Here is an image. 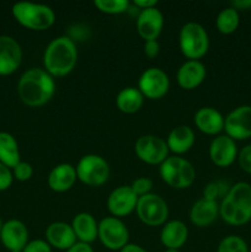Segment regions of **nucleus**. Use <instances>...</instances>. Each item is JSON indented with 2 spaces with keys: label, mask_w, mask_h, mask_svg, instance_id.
Segmentation results:
<instances>
[{
  "label": "nucleus",
  "mask_w": 251,
  "mask_h": 252,
  "mask_svg": "<svg viewBox=\"0 0 251 252\" xmlns=\"http://www.w3.org/2000/svg\"><path fill=\"white\" fill-rule=\"evenodd\" d=\"M17 95L29 107H41L56 94V81L43 68H30L17 81Z\"/></svg>",
  "instance_id": "f257e3e1"
},
{
  "label": "nucleus",
  "mask_w": 251,
  "mask_h": 252,
  "mask_svg": "<svg viewBox=\"0 0 251 252\" xmlns=\"http://www.w3.org/2000/svg\"><path fill=\"white\" fill-rule=\"evenodd\" d=\"M78 62L76 44L70 37L52 39L43 53V69L53 78H63L74 70Z\"/></svg>",
  "instance_id": "f03ea898"
},
{
  "label": "nucleus",
  "mask_w": 251,
  "mask_h": 252,
  "mask_svg": "<svg viewBox=\"0 0 251 252\" xmlns=\"http://www.w3.org/2000/svg\"><path fill=\"white\" fill-rule=\"evenodd\" d=\"M219 217L229 225L240 226L251 220V186L238 182L219 204Z\"/></svg>",
  "instance_id": "7ed1b4c3"
},
{
  "label": "nucleus",
  "mask_w": 251,
  "mask_h": 252,
  "mask_svg": "<svg viewBox=\"0 0 251 252\" xmlns=\"http://www.w3.org/2000/svg\"><path fill=\"white\" fill-rule=\"evenodd\" d=\"M12 16L17 24L32 31H44L53 26L56 12L51 6L31 1H19L12 5Z\"/></svg>",
  "instance_id": "20e7f679"
},
{
  "label": "nucleus",
  "mask_w": 251,
  "mask_h": 252,
  "mask_svg": "<svg viewBox=\"0 0 251 252\" xmlns=\"http://www.w3.org/2000/svg\"><path fill=\"white\" fill-rule=\"evenodd\" d=\"M179 46L188 61H199L209 49V37L206 29L198 22H186L180 30Z\"/></svg>",
  "instance_id": "39448f33"
},
{
  "label": "nucleus",
  "mask_w": 251,
  "mask_h": 252,
  "mask_svg": "<svg viewBox=\"0 0 251 252\" xmlns=\"http://www.w3.org/2000/svg\"><path fill=\"white\" fill-rule=\"evenodd\" d=\"M160 177L162 181L175 189H185L192 186L196 180L193 165L185 158L169 157L160 165Z\"/></svg>",
  "instance_id": "423d86ee"
},
{
  "label": "nucleus",
  "mask_w": 251,
  "mask_h": 252,
  "mask_svg": "<svg viewBox=\"0 0 251 252\" xmlns=\"http://www.w3.org/2000/svg\"><path fill=\"white\" fill-rule=\"evenodd\" d=\"M75 170L79 181L90 187L102 186L110 177L108 162L96 154H86L81 157Z\"/></svg>",
  "instance_id": "0eeeda50"
},
{
  "label": "nucleus",
  "mask_w": 251,
  "mask_h": 252,
  "mask_svg": "<svg viewBox=\"0 0 251 252\" xmlns=\"http://www.w3.org/2000/svg\"><path fill=\"white\" fill-rule=\"evenodd\" d=\"M135 212L139 220L148 226L164 225L169 217L167 203L159 194L155 193L139 197Z\"/></svg>",
  "instance_id": "6e6552de"
},
{
  "label": "nucleus",
  "mask_w": 251,
  "mask_h": 252,
  "mask_svg": "<svg viewBox=\"0 0 251 252\" xmlns=\"http://www.w3.org/2000/svg\"><path fill=\"white\" fill-rule=\"evenodd\" d=\"M97 239L108 250L120 251L129 244V231L120 218L106 217L98 223Z\"/></svg>",
  "instance_id": "1a4fd4ad"
},
{
  "label": "nucleus",
  "mask_w": 251,
  "mask_h": 252,
  "mask_svg": "<svg viewBox=\"0 0 251 252\" xmlns=\"http://www.w3.org/2000/svg\"><path fill=\"white\" fill-rule=\"evenodd\" d=\"M134 153L140 161L148 165H161L169 158L166 140L157 135H142L135 140Z\"/></svg>",
  "instance_id": "9d476101"
},
{
  "label": "nucleus",
  "mask_w": 251,
  "mask_h": 252,
  "mask_svg": "<svg viewBox=\"0 0 251 252\" xmlns=\"http://www.w3.org/2000/svg\"><path fill=\"white\" fill-rule=\"evenodd\" d=\"M138 89L145 98L159 100L164 97L170 89V79L160 68L145 69L138 80Z\"/></svg>",
  "instance_id": "9b49d317"
},
{
  "label": "nucleus",
  "mask_w": 251,
  "mask_h": 252,
  "mask_svg": "<svg viewBox=\"0 0 251 252\" xmlns=\"http://www.w3.org/2000/svg\"><path fill=\"white\" fill-rule=\"evenodd\" d=\"M224 130L234 140L251 137V106L244 105L234 108L224 118Z\"/></svg>",
  "instance_id": "f8f14e48"
},
{
  "label": "nucleus",
  "mask_w": 251,
  "mask_h": 252,
  "mask_svg": "<svg viewBox=\"0 0 251 252\" xmlns=\"http://www.w3.org/2000/svg\"><path fill=\"white\" fill-rule=\"evenodd\" d=\"M22 62V49L19 42L9 34H0V76L14 74Z\"/></svg>",
  "instance_id": "ddd939ff"
},
{
  "label": "nucleus",
  "mask_w": 251,
  "mask_h": 252,
  "mask_svg": "<svg viewBox=\"0 0 251 252\" xmlns=\"http://www.w3.org/2000/svg\"><path fill=\"white\" fill-rule=\"evenodd\" d=\"M139 197L133 192L130 186H120L113 189L107 198V209L111 216L123 218L135 211Z\"/></svg>",
  "instance_id": "4468645a"
},
{
  "label": "nucleus",
  "mask_w": 251,
  "mask_h": 252,
  "mask_svg": "<svg viewBox=\"0 0 251 252\" xmlns=\"http://www.w3.org/2000/svg\"><path fill=\"white\" fill-rule=\"evenodd\" d=\"M209 159L218 167H228L238 159L235 140L226 134L217 135L209 144Z\"/></svg>",
  "instance_id": "2eb2a0df"
},
{
  "label": "nucleus",
  "mask_w": 251,
  "mask_h": 252,
  "mask_svg": "<svg viewBox=\"0 0 251 252\" xmlns=\"http://www.w3.org/2000/svg\"><path fill=\"white\" fill-rule=\"evenodd\" d=\"M0 241L9 252L22 251L30 241L27 226L19 219H9L2 224Z\"/></svg>",
  "instance_id": "dca6fc26"
},
{
  "label": "nucleus",
  "mask_w": 251,
  "mask_h": 252,
  "mask_svg": "<svg viewBox=\"0 0 251 252\" xmlns=\"http://www.w3.org/2000/svg\"><path fill=\"white\" fill-rule=\"evenodd\" d=\"M164 27V15L155 7L140 10L137 17V32L144 41H155Z\"/></svg>",
  "instance_id": "f3484780"
},
{
  "label": "nucleus",
  "mask_w": 251,
  "mask_h": 252,
  "mask_svg": "<svg viewBox=\"0 0 251 252\" xmlns=\"http://www.w3.org/2000/svg\"><path fill=\"white\" fill-rule=\"evenodd\" d=\"M206 75V65L201 61H186L177 70L176 80L184 90H193L203 83Z\"/></svg>",
  "instance_id": "a211bd4d"
},
{
  "label": "nucleus",
  "mask_w": 251,
  "mask_h": 252,
  "mask_svg": "<svg viewBox=\"0 0 251 252\" xmlns=\"http://www.w3.org/2000/svg\"><path fill=\"white\" fill-rule=\"evenodd\" d=\"M46 241L51 248L66 251L75 243H78L71 224L64 221H54L46 229Z\"/></svg>",
  "instance_id": "6ab92c4d"
},
{
  "label": "nucleus",
  "mask_w": 251,
  "mask_h": 252,
  "mask_svg": "<svg viewBox=\"0 0 251 252\" xmlns=\"http://www.w3.org/2000/svg\"><path fill=\"white\" fill-rule=\"evenodd\" d=\"M76 180V170L75 166L71 164H58L51 170L48 177H47V184L52 191L57 193H63L69 191L71 187L75 185Z\"/></svg>",
  "instance_id": "aec40b11"
},
{
  "label": "nucleus",
  "mask_w": 251,
  "mask_h": 252,
  "mask_svg": "<svg viewBox=\"0 0 251 252\" xmlns=\"http://www.w3.org/2000/svg\"><path fill=\"white\" fill-rule=\"evenodd\" d=\"M194 126L199 132L217 135L224 129V117L217 108L202 107L194 113Z\"/></svg>",
  "instance_id": "412c9836"
},
{
  "label": "nucleus",
  "mask_w": 251,
  "mask_h": 252,
  "mask_svg": "<svg viewBox=\"0 0 251 252\" xmlns=\"http://www.w3.org/2000/svg\"><path fill=\"white\" fill-rule=\"evenodd\" d=\"M219 217L218 202L202 198L193 203L189 211V220L197 228H207L212 225Z\"/></svg>",
  "instance_id": "4be33fe9"
},
{
  "label": "nucleus",
  "mask_w": 251,
  "mask_h": 252,
  "mask_svg": "<svg viewBox=\"0 0 251 252\" xmlns=\"http://www.w3.org/2000/svg\"><path fill=\"white\" fill-rule=\"evenodd\" d=\"M188 239V229L181 220H171L164 224L160 231V241L166 249L180 250Z\"/></svg>",
  "instance_id": "5701e85b"
},
{
  "label": "nucleus",
  "mask_w": 251,
  "mask_h": 252,
  "mask_svg": "<svg viewBox=\"0 0 251 252\" xmlns=\"http://www.w3.org/2000/svg\"><path fill=\"white\" fill-rule=\"evenodd\" d=\"M194 140H196V135H194L192 128L182 125L172 128L166 138V144L169 148V152L180 157V155L191 150V148L194 144Z\"/></svg>",
  "instance_id": "b1692460"
},
{
  "label": "nucleus",
  "mask_w": 251,
  "mask_h": 252,
  "mask_svg": "<svg viewBox=\"0 0 251 252\" xmlns=\"http://www.w3.org/2000/svg\"><path fill=\"white\" fill-rule=\"evenodd\" d=\"M71 228L75 234L76 240L80 243L91 244L97 239L98 223L90 213L81 212L76 214L71 221Z\"/></svg>",
  "instance_id": "393cba45"
},
{
  "label": "nucleus",
  "mask_w": 251,
  "mask_h": 252,
  "mask_svg": "<svg viewBox=\"0 0 251 252\" xmlns=\"http://www.w3.org/2000/svg\"><path fill=\"white\" fill-rule=\"evenodd\" d=\"M143 103H144V96L142 95L139 89L132 88V86L122 89L116 97L117 108L121 112L127 113V115L138 112L142 108Z\"/></svg>",
  "instance_id": "a878e982"
},
{
  "label": "nucleus",
  "mask_w": 251,
  "mask_h": 252,
  "mask_svg": "<svg viewBox=\"0 0 251 252\" xmlns=\"http://www.w3.org/2000/svg\"><path fill=\"white\" fill-rule=\"evenodd\" d=\"M20 161L21 155L16 138L7 132H0V162L12 169Z\"/></svg>",
  "instance_id": "bb28decb"
},
{
  "label": "nucleus",
  "mask_w": 251,
  "mask_h": 252,
  "mask_svg": "<svg viewBox=\"0 0 251 252\" xmlns=\"http://www.w3.org/2000/svg\"><path fill=\"white\" fill-rule=\"evenodd\" d=\"M240 22L239 11L233 6L225 7L218 14L216 20V26L220 33L231 34L236 31Z\"/></svg>",
  "instance_id": "cd10ccee"
},
{
  "label": "nucleus",
  "mask_w": 251,
  "mask_h": 252,
  "mask_svg": "<svg viewBox=\"0 0 251 252\" xmlns=\"http://www.w3.org/2000/svg\"><path fill=\"white\" fill-rule=\"evenodd\" d=\"M94 5L98 11L108 15L123 14L129 7L128 0H95Z\"/></svg>",
  "instance_id": "c85d7f7f"
},
{
  "label": "nucleus",
  "mask_w": 251,
  "mask_h": 252,
  "mask_svg": "<svg viewBox=\"0 0 251 252\" xmlns=\"http://www.w3.org/2000/svg\"><path fill=\"white\" fill-rule=\"evenodd\" d=\"M217 252H249L246 241L236 235H229L221 239Z\"/></svg>",
  "instance_id": "c756f323"
},
{
  "label": "nucleus",
  "mask_w": 251,
  "mask_h": 252,
  "mask_svg": "<svg viewBox=\"0 0 251 252\" xmlns=\"http://www.w3.org/2000/svg\"><path fill=\"white\" fill-rule=\"evenodd\" d=\"M230 187L228 184L224 181H212L207 184V186L203 189V198L207 201H213L217 202V199L221 198L228 194Z\"/></svg>",
  "instance_id": "7c9ffc66"
},
{
  "label": "nucleus",
  "mask_w": 251,
  "mask_h": 252,
  "mask_svg": "<svg viewBox=\"0 0 251 252\" xmlns=\"http://www.w3.org/2000/svg\"><path fill=\"white\" fill-rule=\"evenodd\" d=\"M11 171L14 180H17L20 182L29 181L33 176V167H32V165L30 162L22 161V160L12 167Z\"/></svg>",
  "instance_id": "2f4dec72"
},
{
  "label": "nucleus",
  "mask_w": 251,
  "mask_h": 252,
  "mask_svg": "<svg viewBox=\"0 0 251 252\" xmlns=\"http://www.w3.org/2000/svg\"><path fill=\"white\" fill-rule=\"evenodd\" d=\"M130 189H133L135 194L138 197H143L145 194L152 193L153 189V181L149 177H139V179H135L134 181L130 185Z\"/></svg>",
  "instance_id": "473e14b6"
},
{
  "label": "nucleus",
  "mask_w": 251,
  "mask_h": 252,
  "mask_svg": "<svg viewBox=\"0 0 251 252\" xmlns=\"http://www.w3.org/2000/svg\"><path fill=\"white\" fill-rule=\"evenodd\" d=\"M238 160L241 169L251 175V144L245 145V147L238 153Z\"/></svg>",
  "instance_id": "72a5a7b5"
},
{
  "label": "nucleus",
  "mask_w": 251,
  "mask_h": 252,
  "mask_svg": "<svg viewBox=\"0 0 251 252\" xmlns=\"http://www.w3.org/2000/svg\"><path fill=\"white\" fill-rule=\"evenodd\" d=\"M12 182H14V176L11 169L0 162V192L9 189Z\"/></svg>",
  "instance_id": "f704fd0d"
},
{
  "label": "nucleus",
  "mask_w": 251,
  "mask_h": 252,
  "mask_svg": "<svg viewBox=\"0 0 251 252\" xmlns=\"http://www.w3.org/2000/svg\"><path fill=\"white\" fill-rule=\"evenodd\" d=\"M22 252H52V248L46 240L36 239V240L29 241Z\"/></svg>",
  "instance_id": "c9c22d12"
},
{
  "label": "nucleus",
  "mask_w": 251,
  "mask_h": 252,
  "mask_svg": "<svg viewBox=\"0 0 251 252\" xmlns=\"http://www.w3.org/2000/svg\"><path fill=\"white\" fill-rule=\"evenodd\" d=\"M143 49H144V54L148 58H157L160 52V44L157 39L155 41H145Z\"/></svg>",
  "instance_id": "e433bc0d"
},
{
  "label": "nucleus",
  "mask_w": 251,
  "mask_h": 252,
  "mask_svg": "<svg viewBox=\"0 0 251 252\" xmlns=\"http://www.w3.org/2000/svg\"><path fill=\"white\" fill-rule=\"evenodd\" d=\"M64 252H94V250L93 248H91L90 244H85V243H80V241H78V243L74 244L70 249H68V250Z\"/></svg>",
  "instance_id": "4c0bfd02"
},
{
  "label": "nucleus",
  "mask_w": 251,
  "mask_h": 252,
  "mask_svg": "<svg viewBox=\"0 0 251 252\" xmlns=\"http://www.w3.org/2000/svg\"><path fill=\"white\" fill-rule=\"evenodd\" d=\"M134 6L137 9L140 10H145V9H150V7H155L157 5V0H134L133 1Z\"/></svg>",
  "instance_id": "58836bf2"
},
{
  "label": "nucleus",
  "mask_w": 251,
  "mask_h": 252,
  "mask_svg": "<svg viewBox=\"0 0 251 252\" xmlns=\"http://www.w3.org/2000/svg\"><path fill=\"white\" fill-rule=\"evenodd\" d=\"M231 6L236 10H245L251 7V0H235L231 2Z\"/></svg>",
  "instance_id": "ea45409f"
},
{
  "label": "nucleus",
  "mask_w": 251,
  "mask_h": 252,
  "mask_svg": "<svg viewBox=\"0 0 251 252\" xmlns=\"http://www.w3.org/2000/svg\"><path fill=\"white\" fill-rule=\"evenodd\" d=\"M118 252H147V250L143 249L140 245H137V244H127L122 250Z\"/></svg>",
  "instance_id": "a19ab883"
},
{
  "label": "nucleus",
  "mask_w": 251,
  "mask_h": 252,
  "mask_svg": "<svg viewBox=\"0 0 251 252\" xmlns=\"http://www.w3.org/2000/svg\"><path fill=\"white\" fill-rule=\"evenodd\" d=\"M164 252H180V250H171V249H166Z\"/></svg>",
  "instance_id": "79ce46f5"
},
{
  "label": "nucleus",
  "mask_w": 251,
  "mask_h": 252,
  "mask_svg": "<svg viewBox=\"0 0 251 252\" xmlns=\"http://www.w3.org/2000/svg\"><path fill=\"white\" fill-rule=\"evenodd\" d=\"M2 220H1V218H0V233H1V228H2Z\"/></svg>",
  "instance_id": "37998d69"
},
{
  "label": "nucleus",
  "mask_w": 251,
  "mask_h": 252,
  "mask_svg": "<svg viewBox=\"0 0 251 252\" xmlns=\"http://www.w3.org/2000/svg\"><path fill=\"white\" fill-rule=\"evenodd\" d=\"M11 252H22V251H11Z\"/></svg>",
  "instance_id": "c03bdc74"
}]
</instances>
